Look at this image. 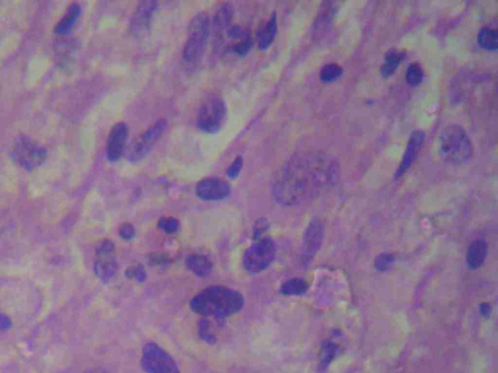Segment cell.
<instances>
[{
  "label": "cell",
  "instance_id": "cell-1",
  "mask_svg": "<svg viewBox=\"0 0 498 373\" xmlns=\"http://www.w3.org/2000/svg\"><path fill=\"white\" fill-rule=\"evenodd\" d=\"M341 177L338 160L322 152H303L279 169L273 183V197L285 206L311 202L337 185Z\"/></svg>",
  "mask_w": 498,
  "mask_h": 373
},
{
  "label": "cell",
  "instance_id": "cell-2",
  "mask_svg": "<svg viewBox=\"0 0 498 373\" xmlns=\"http://www.w3.org/2000/svg\"><path fill=\"white\" fill-rule=\"evenodd\" d=\"M244 303L239 291L226 286H209L190 300V309L206 318L224 319L241 312Z\"/></svg>",
  "mask_w": 498,
  "mask_h": 373
},
{
  "label": "cell",
  "instance_id": "cell-3",
  "mask_svg": "<svg viewBox=\"0 0 498 373\" xmlns=\"http://www.w3.org/2000/svg\"><path fill=\"white\" fill-rule=\"evenodd\" d=\"M440 154L446 163L462 165L473 157V144L464 128L450 125L440 135Z\"/></svg>",
  "mask_w": 498,
  "mask_h": 373
},
{
  "label": "cell",
  "instance_id": "cell-4",
  "mask_svg": "<svg viewBox=\"0 0 498 373\" xmlns=\"http://www.w3.org/2000/svg\"><path fill=\"white\" fill-rule=\"evenodd\" d=\"M211 29V19L204 12H200L192 19L183 48L184 62L191 65L201 62L208 46Z\"/></svg>",
  "mask_w": 498,
  "mask_h": 373
},
{
  "label": "cell",
  "instance_id": "cell-5",
  "mask_svg": "<svg viewBox=\"0 0 498 373\" xmlns=\"http://www.w3.org/2000/svg\"><path fill=\"white\" fill-rule=\"evenodd\" d=\"M276 256V243L271 237L256 239L244 252L243 265L250 274L264 272L273 263Z\"/></svg>",
  "mask_w": 498,
  "mask_h": 373
},
{
  "label": "cell",
  "instance_id": "cell-6",
  "mask_svg": "<svg viewBox=\"0 0 498 373\" xmlns=\"http://www.w3.org/2000/svg\"><path fill=\"white\" fill-rule=\"evenodd\" d=\"M141 363L146 373H182L174 357L156 342L144 345Z\"/></svg>",
  "mask_w": 498,
  "mask_h": 373
},
{
  "label": "cell",
  "instance_id": "cell-7",
  "mask_svg": "<svg viewBox=\"0 0 498 373\" xmlns=\"http://www.w3.org/2000/svg\"><path fill=\"white\" fill-rule=\"evenodd\" d=\"M227 119V106L218 95L209 97L202 104L198 114L197 125L206 134H217Z\"/></svg>",
  "mask_w": 498,
  "mask_h": 373
},
{
  "label": "cell",
  "instance_id": "cell-8",
  "mask_svg": "<svg viewBox=\"0 0 498 373\" xmlns=\"http://www.w3.org/2000/svg\"><path fill=\"white\" fill-rule=\"evenodd\" d=\"M94 272L97 278L108 283L118 272L117 253L115 243L110 239L102 240L95 249Z\"/></svg>",
  "mask_w": 498,
  "mask_h": 373
},
{
  "label": "cell",
  "instance_id": "cell-9",
  "mask_svg": "<svg viewBox=\"0 0 498 373\" xmlns=\"http://www.w3.org/2000/svg\"><path fill=\"white\" fill-rule=\"evenodd\" d=\"M12 157L20 167L30 171L38 167L45 160L47 152L32 140L22 136L16 140Z\"/></svg>",
  "mask_w": 498,
  "mask_h": 373
},
{
  "label": "cell",
  "instance_id": "cell-10",
  "mask_svg": "<svg viewBox=\"0 0 498 373\" xmlns=\"http://www.w3.org/2000/svg\"><path fill=\"white\" fill-rule=\"evenodd\" d=\"M166 128V120L163 119L151 125L134 142L128 154V160L134 163H139L147 157L148 154L153 150L157 142L165 134Z\"/></svg>",
  "mask_w": 498,
  "mask_h": 373
},
{
  "label": "cell",
  "instance_id": "cell-11",
  "mask_svg": "<svg viewBox=\"0 0 498 373\" xmlns=\"http://www.w3.org/2000/svg\"><path fill=\"white\" fill-rule=\"evenodd\" d=\"M324 237V226L320 220L311 221L307 228L303 239L301 258L302 263H309L320 250Z\"/></svg>",
  "mask_w": 498,
  "mask_h": 373
},
{
  "label": "cell",
  "instance_id": "cell-12",
  "mask_svg": "<svg viewBox=\"0 0 498 373\" xmlns=\"http://www.w3.org/2000/svg\"><path fill=\"white\" fill-rule=\"evenodd\" d=\"M232 193L231 185L223 179L206 178L196 186V195L204 202H221Z\"/></svg>",
  "mask_w": 498,
  "mask_h": 373
},
{
  "label": "cell",
  "instance_id": "cell-13",
  "mask_svg": "<svg viewBox=\"0 0 498 373\" xmlns=\"http://www.w3.org/2000/svg\"><path fill=\"white\" fill-rule=\"evenodd\" d=\"M129 127L126 123H118L110 130L106 143V158L110 163H117L124 156L129 139Z\"/></svg>",
  "mask_w": 498,
  "mask_h": 373
},
{
  "label": "cell",
  "instance_id": "cell-14",
  "mask_svg": "<svg viewBox=\"0 0 498 373\" xmlns=\"http://www.w3.org/2000/svg\"><path fill=\"white\" fill-rule=\"evenodd\" d=\"M425 134L423 130H415L410 136L408 145H407L406 152H405L403 158L400 163L399 169L395 173V178H400L410 169L412 163L415 162L418 153L423 148L425 143Z\"/></svg>",
  "mask_w": 498,
  "mask_h": 373
},
{
  "label": "cell",
  "instance_id": "cell-15",
  "mask_svg": "<svg viewBox=\"0 0 498 373\" xmlns=\"http://www.w3.org/2000/svg\"><path fill=\"white\" fill-rule=\"evenodd\" d=\"M233 18H234V7L231 3L222 4L214 15L213 30L218 48L222 46L226 32L232 27Z\"/></svg>",
  "mask_w": 498,
  "mask_h": 373
},
{
  "label": "cell",
  "instance_id": "cell-16",
  "mask_svg": "<svg viewBox=\"0 0 498 373\" xmlns=\"http://www.w3.org/2000/svg\"><path fill=\"white\" fill-rule=\"evenodd\" d=\"M156 10H157V2H141L137 7L134 13L132 14L131 21V30L132 34L137 35L143 32L144 30L147 29Z\"/></svg>",
  "mask_w": 498,
  "mask_h": 373
},
{
  "label": "cell",
  "instance_id": "cell-17",
  "mask_svg": "<svg viewBox=\"0 0 498 373\" xmlns=\"http://www.w3.org/2000/svg\"><path fill=\"white\" fill-rule=\"evenodd\" d=\"M278 32V19L276 13L268 19L266 22L260 25L256 32V40L260 50H266L273 43Z\"/></svg>",
  "mask_w": 498,
  "mask_h": 373
},
{
  "label": "cell",
  "instance_id": "cell-18",
  "mask_svg": "<svg viewBox=\"0 0 498 373\" xmlns=\"http://www.w3.org/2000/svg\"><path fill=\"white\" fill-rule=\"evenodd\" d=\"M186 267L198 277H208L213 272V263L208 256L192 254L186 258Z\"/></svg>",
  "mask_w": 498,
  "mask_h": 373
},
{
  "label": "cell",
  "instance_id": "cell-19",
  "mask_svg": "<svg viewBox=\"0 0 498 373\" xmlns=\"http://www.w3.org/2000/svg\"><path fill=\"white\" fill-rule=\"evenodd\" d=\"M488 256V244L485 240L477 239L470 245L467 252V265L472 269L481 267Z\"/></svg>",
  "mask_w": 498,
  "mask_h": 373
},
{
  "label": "cell",
  "instance_id": "cell-20",
  "mask_svg": "<svg viewBox=\"0 0 498 373\" xmlns=\"http://www.w3.org/2000/svg\"><path fill=\"white\" fill-rule=\"evenodd\" d=\"M81 14V7L78 3L71 4L67 9L64 17L58 23L57 27H55V34L58 35H67L71 32L75 25L76 21L78 20Z\"/></svg>",
  "mask_w": 498,
  "mask_h": 373
},
{
  "label": "cell",
  "instance_id": "cell-21",
  "mask_svg": "<svg viewBox=\"0 0 498 373\" xmlns=\"http://www.w3.org/2000/svg\"><path fill=\"white\" fill-rule=\"evenodd\" d=\"M405 58H406L405 51L397 50V49H392V50L388 51L386 55L385 62H383L381 67V75L385 78L393 75L395 70L399 67Z\"/></svg>",
  "mask_w": 498,
  "mask_h": 373
},
{
  "label": "cell",
  "instance_id": "cell-22",
  "mask_svg": "<svg viewBox=\"0 0 498 373\" xmlns=\"http://www.w3.org/2000/svg\"><path fill=\"white\" fill-rule=\"evenodd\" d=\"M497 30L493 27H485L479 32L478 43L483 49L495 51L497 49Z\"/></svg>",
  "mask_w": 498,
  "mask_h": 373
},
{
  "label": "cell",
  "instance_id": "cell-23",
  "mask_svg": "<svg viewBox=\"0 0 498 373\" xmlns=\"http://www.w3.org/2000/svg\"><path fill=\"white\" fill-rule=\"evenodd\" d=\"M309 285L304 279L292 278L283 284L281 293L285 296H301L308 291Z\"/></svg>",
  "mask_w": 498,
  "mask_h": 373
},
{
  "label": "cell",
  "instance_id": "cell-24",
  "mask_svg": "<svg viewBox=\"0 0 498 373\" xmlns=\"http://www.w3.org/2000/svg\"><path fill=\"white\" fill-rule=\"evenodd\" d=\"M198 333L202 341L206 344H215L217 342V335L213 332L211 322L206 317L200 320L199 325H198Z\"/></svg>",
  "mask_w": 498,
  "mask_h": 373
},
{
  "label": "cell",
  "instance_id": "cell-25",
  "mask_svg": "<svg viewBox=\"0 0 498 373\" xmlns=\"http://www.w3.org/2000/svg\"><path fill=\"white\" fill-rule=\"evenodd\" d=\"M343 74V69L337 64L324 65L320 71L321 81L324 83H331L340 78Z\"/></svg>",
  "mask_w": 498,
  "mask_h": 373
},
{
  "label": "cell",
  "instance_id": "cell-26",
  "mask_svg": "<svg viewBox=\"0 0 498 373\" xmlns=\"http://www.w3.org/2000/svg\"><path fill=\"white\" fill-rule=\"evenodd\" d=\"M423 76H425V73H423V67L420 64H412L409 65L406 71V81L409 85L414 86V87L418 86L423 81Z\"/></svg>",
  "mask_w": 498,
  "mask_h": 373
},
{
  "label": "cell",
  "instance_id": "cell-27",
  "mask_svg": "<svg viewBox=\"0 0 498 373\" xmlns=\"http://www.w3.org/2000/svg\"><path fill=\"white\" fill-rule=\"evenodd\" d=\"M158 227L167 234H174L180 228V223L174 217H163L158 221Z\"/></svg>",
  "mask_w": 498,
  "mask_h": 373
},
{
  "label": "cell",
  "instance_id": "cell-28",
  "mask_svg": "<svg viewBox=\"0 0 498 373\" xmlns=\"http://www.w3.org/2000/svg\"><path fill=\"white\" fill-rule=\"evenodd\" d=\"M126 276L128 278L136 280L139 283H143L147 278V274H146L145 268L143 265H137L128 268L127 272H126Z\"/></svg>",
  "mask_w": 498,
  "mask_h": 373
},
{
  "label": "cell",
  "instance_id": "cell-29",
  "mask_svg": "<svg viewBox=\"0 0 498 373\" xmlns=\"http://www.w3.org/2000/svg\"><path fill=\"white\" fill-rule=\"evenodd\" d=\"M137 230L132 224L126 223L123 224L119 228V235L124 239L125 241H131L136 237Z\"/></svg>",
  "mask_w": 498,
  "mask_h": 373
},
{
  "label": "cell",
  "instance_id": "cell-30",
  "mask_svg": "<svg viewBox=\"0 0 498 373\" xmlns=\"http://www.w3.org/2000/svg\"><path fill=\"white\" fill-rule=\"evenodd\" d=\"M243 158H236V160H235L234 162L232 163V165H230L229 167H228V177L231 179H236L237 177L239 176V173H241V169H243Z\"/></svg>",
  "mask_w": 498,
  "mask_h": 373
},
{
  "label": "cell",
  "instance_id": "cell-31",
  "mask_svg": "<svg viewBox=\"0 0 498 373\" xmlns=\"http://www.w3.org/2000/svg\"><path fill=\"white\" fill-rule=\"evenodd\" d=\"M268 228V223L265 219H260L259 221L256 223L254 227V240L261 239L263 233L266 232Z\"/></svg>",
  "mask_w": 498,
  "mask_h": 373
},
{
  "label": "cell",
  "instance_id": "cell-32",
  "mask_svg": "<svg viewBox=\"0 0 498 373\" xmlns=\"http://www.w3.org/2000/svg\"><path fill=\"white\" fill-rule=\"evenodd\" d=\"M392 256H381L380 258H379V260L377 261V267H379L381 268V269H383L385 267H388V265H390L392 263Z\"/></svg>",
  "mask_w": 498,
  "mask_h": 373
},
{
  "label": "cell",
  "instance_id": "cell-33",
  "mask_svg": "<svg viewBox=\"0 0 498 373\" xmlns=\"http://www.w3.org/2000/svg\"><path fill=\"white\" fill-rule=\"evenodd\" d=\"M10 326V320L4 315L0 314V330H7Z\"/></svg>",
  "mask_w": 498,
  "mask_h": 373
},
{
  "label": "cell",
  "instance_id": "cell-34",
  "mask_svg": "<svg viewBox=\"0 0 498 373\" xmlns=\"http://www.w3.org/2000/svg\"><path fill=\"white\" fill-rule=\"evenodd\" d=\"M83 373H113L109 368L104 367H99L91 368V370H86Z\"/></svg>",
  "mask_w": 498,
  "mask_h": 373
}]
</instances>
